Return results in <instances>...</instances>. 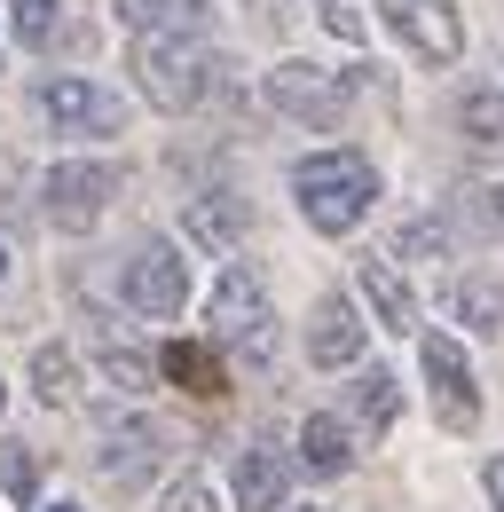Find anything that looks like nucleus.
Wrapping results in <instances>:
<instances>
[{"label":"nucleus","instance_id":"1","mask_svg":"<svg viewBox=\"0 0 504 512\" xmlns=\"http://www.w3.org/2000/svg\"><path fill=\"white\" fill-rule=\"evenodd\" d=\"M292 197H300L308 229L347 237V229L371 213L378 174H371V158H363V150H315V158H300V166H292Z\"/></svg>","mask_w":504,"mask_h":512},{"label":"nucleus","instance_id":"2","mask_svg":"<svg viewBox=\"0 0 504 512\" xmlns=\"http://www.w3.org/2000/svg\"><path fill=\"white\" fill-rule=\"evenodd\" d=\"M134 87L158 103V111H197L213 87H221V56H205L182 32H134Z\"/></svg>","mask_w":504,"mask_h":512},{"label":"nucleus","instance_id":"3","mask_svg":"<svg viewBox=\"0 0 504 512\" xmlns=\"http://www.w3.org/2000/svg\"><path fill=\"white\" fill-rule=\"evenodd\" d=\"M205 323H213V347L245 355V363H268L276 355V316H268V284L252 260H229L213 300H205Z\"/></svg>","mask_w":504,"mask_h":512},{"label":"nucleus","instance_id":"4","mask_svg":"<svg viewBox=\"0 0 504 512\" xmlns=\"http://www.w3.org/2000/svg\"><path fill=\"white\" fill-rule=\"evenodd\" d=\"M32 111H40L56 134H87V142L126 134V103L103 87V79H87V71H48V79L32 87Z\"/></svg>","mask_w":504,"mask_h":512},{"label":"nucleus","instance_id":"5","mask_svg":"<svg viewBox=\"0 0 504 512\" xmlns=\"http://www.w3.org/2000/svg\"><path fill=\"white\" fill-rule=\"evenodd\" d=\"M268 103H276L284 119H300V127H339V119L355 111V79L308 64V56H292V64L268 71Z\"/></svg>","mask_w":504,"mask_h":512},{"label":"nucleus","instance_id":"6","mask_svg":"<svg viewBox=\"0 0 504 512\" xmlns=\"http://www.w3.org/2000/svg\"><path fill=\"white\" fill-rule=\"evenodd\" d=\"M111 197H119V166H103V158H63L56 174L40 182V205H48V221L63 237H87L111 213Z\"/></svg>","mask_w":504,"mask_h":512},{"label":"nucleus","instance_id":"7","mask_svg":"<svg viewBox=\"0 0 504 512\" xmlns=\"http://www.w3.org/2000/svg\"><path fill=\"white\" fill-rule=\"evenodd\" d=\"M119 292H126V308H134V316H150V323H174V316L189 308V260L174 253L166 237H142V245L126 253Z\"/></svg>","mask_w":504,"mask_h":512},{"label":"nucleus","instance_id":"8","mask_svg":"<svg viewBox=\"0 0 504 512\" xmlns=\"http://www.w3.org/2000/svg\"><path fill=\"white\" fill-rule=\"evenodd\" d=\"M418 363H426V386H434V418L449 434H473V426H481V386L465 371V347L441 339V331H426V339H418Z\"/></svg>","mask_w":504,"mask_h":512},{"label":"nucleus","instance_id":"9","mask_svg":"<svg viewBox=\"0 0 504 512\" xmlns=\"http://www.w3.org/2000/svg\"><path fill=\"white\" fill-rule=\"evenodd\" d=\"M386 32L410 56H426V64H457L465 56V16L449 0H386Z\"/></svg>","mask_w":504,"mask_h":512},{"label":"nucleus","instance_id":"10","mask_svg":"<svg viewBox=\"0 0 504 512\" xmlns=\"http://www.w3.org/2000/svg\"><path fill=\"white\" fill-rule=\"evenodd\" d=\"M158 457H166V434L150 426V418H134V426H111L103 449H95V473H103V489H142L150 473H158Z\"/></svg>","mask_w":504,"mask_h":512},{"label":"nucleus","instance_id":"11","mask_svg":"<svg viewBox=\"0 0 504 512\" xmlns=\"http://www.w3.org/2000/svg\"><path fill=\"white\" fill-rule=\"evenodd\" d=\"M308 363L315 371H347V363H363V316H355V300H339V292H323L308 316Z\"/></svg>","mask_w":504,"mask_h":512},{"label":"nucleus","instance_id":"12","mask_svg":"<svg viewBox=\"0 0 504 512\" xmlns=\"http://www.w3.org/2000/svg\"><path fill=\"white\" fill-rule=\"evenodd\" d=\"M158 379H174L197 402H221L229 394V363H221L213 339H174V347H158Z\"/></svg>","mask_w":504,"mask_h":512},{"label":"nucleus","instance_id":"13","mask_svg":"<svg viewBox=\"0 0 504 512\" xmlns=\"http://www.w3.org/2000/svg\"><path fill=\"white\" fill-rule=\"evenodd\" d=\"M284 489H292V457L276 442H252L237 457V512H284Z\"/></svg>","mask_w":504,"mask_h":512},{"label":"nucleus","instance_id":"14","mask_svg":"<svg viewBox=\"0 0 504 512\" xmlns=\"http://www.w3.org/2000/svg\"><path fill=\"white\" fill-rule=\"evenodd\" d=\"M441 221H449V237L504 245V197H497V190H481V182H457V190L441 197Z\"/></svg>","mask_w":504,"mask_h":512},{"label":"nucleus","instance_id":"15","mask_svg":"<svg viewBox=\"0 0 504 512\" xmlns=\"http://www.w3.org/2000/svg\"><path fill=\"white\" fill-rule=\"evenodd\" d=\"M355 284H363V300H371V316L402 339V331H418V292L394 276V260H363L355 268Z\"/></svg>","mask_w":504,"mask_h":512},{"label":"nucleus","instance_id":"16","mask_svg":"<svg viewBox=\"0 0 504 512\" xmlns=\"http://www.w3.org/2000/svg\"><path fill=\"white\" fill-rule=\"evenodd\" d=\"M245 197H197L189 205V245H205V253H237V237H245Z\"/></svg>","mask_w":504,"mask_h":512},{"label":"nucleus","instance_id":"17","mask_svg":"<svg viewBox=\"0 0 504 512\" xmlns=\"http://www.w3.org/2000/svg\"><path fill=\"white\" fill-rule=\"evenodd\" d=\"M300 465L308 473H347L355 465V426L331 418V410H315L308 426H300Z\"/></svg>","mask_w":504,"mask_h":512},{"label":"nucleus","instance_id":"18","mask_svg":"<svg viewBox=\"0 0 504 512\" xmlns=\"http://www.w3.org/2000/svg\"><path fill=\"white\" fill-rule=\"evenodd\" d=\"M134 32H182V40H197L205 24H213V8L205 0H111Z\"/></svg>","mask_w":504,"mask_h":512},{"label":"nucleus","instance_id":"19","mask_svg":"<svg viewBox=\"0 0 504 512\" xmlns=\"http://www.w3.org/2000/svg\"><path fill=\"white\" fill-rule=\"evenodd\" d=\"M394 410H402V386L386 379V371H355V386H347V426L355 434H386Z\"/></svg>","mask_w":504,"mask_h":512},{"label":"nucleus","instance_id":"20","mask_svg":"<svg viewBox=\"0 0 504 512\" xmlns=\"http://www.w3.org/2000/svg\"><path fill=\"white\" fill-rule=\"evenodd\" d=\"M457 134H465V150L504 158V95H497V87H465V103H457Z\"/></svg>","mask_w":504,"mask_h":512},{"label":"nucleus","instance_id":"21","mask_svg":"<svg viewBox=\"0 0 504 512\" xmlns=\"http://www.w3.org/2000/svg\"><path fill=\"white\" fill-rule=\"evenodd\" d=\"M449 308H457L465 331L497 339V331H504V276H465V284H449Z\"/></svg>","mask_w":504,"mask_h":512},{"label":"nucleus","instance_id":"22","mask_svg":"<svg viewBox=\"0 0 504 512\" xmlns=\"http://www.w3.org/2000/svg\"><path fill=\"white\" fill-rule=\"evenodd\" d=\"M95 363H103V379L119 386V394H150V379H158V363H150L142 347H119V339H103Z\"/></svg>","mask_w":504,"mask_h":512},{"label":"nucleus","instance_id":"23","mask_svg":"<svg viewBox=\"0 0 504 512\" xmlns=\"http://www.w3.org/2000/svg\"><path fill=\"white\" fill-rule=\"evenodd\" d=\"M32 386H40V402H71V394H79V371H71V347H40V355H32Z\"/></svg>","mask_w":504,"mask_h":512},{"label":"nucleus","instance_id":"24","mask_svg":"<svg viewBox=\"0 0 504 512\" xmlns=\"http://www.w3.org/2000/svg\"><path fill=\"white\" fill-rule=\"evenodd\" d=\"M449 221H402L394 229V260H449Z\"/></svg>","mask_w":504,"mask_h":512},{"label":"nucleus","instance_id":"25","mask_svg":"<svg viewBox=\"0 0 504 512\" xmlns=\"http://www.w3.org/2000/svg\"><path fill=\"white\" fill-rule=\"evenodd\" d=\"M8 16H16V40H24V48H48V40L63 32L56 0H8Z\"/></svg>","mask_w":504,"mask_h":512},{"label":"nucleus","instance_id":"26","mask_svg":"<svg viewBox=\"0 0 504 512\" xmlns=\"http://www.w3.org/2000/svg\"><path fill=\"white\" fill-rule=\"evenodd\" d=\"M0 489H8L16 505H32V497H40V457H24L16 442H0Z\"/></svg>","mask_w":504,"mask_h":512},{"label":"nucleus","instance_id":"27","mask_svg":"<svg viewBox=\"0 0 504 512\" xmlns=\"http://www.w3.org/2000/svg\"><path fill=\"white\" fill-rule=\"evenodd\" d=\"M158 512H213V489L189 473V481H174V489H166V505H158Z\"/></svg>","mask_w":504,"mask_h":512},{"label":"nucleus","instance_id":"28","mask_svg":"<svg viewBox=\"0 0 504 512\" xmlns=\"http://www.w3.org/2000/svg\"><path fill=\"white\" fill-rule=\"evenodd\" d=\"M323 24H331V32H339V40H363V16H355V8H347V0H323Z\"/></svg>","mask_w":504,"mask_h":512},{"label":"nucleus","instance_id":"29","mask_svg":"<svg viewBox=\"0 0 504 512\" xmlns=\"http://www.w3.org/2000/svg\"><path fill=\"white\" fill-rule=\"evenodd\" d=\"M481 481H489V505L504 512V457H497V465H489V473H481Z\"/></svg>","mask_w":504,"mask_h":512},{"label":"nucleus","instance_id":"30","mask_svg":"<svg viewBox=\"0 0 504 512\" xmlns=\"http://www.w3.org/2000/svg\"><path fill=\"white\" fill-rule=\"evenodd\" d=\"M0 402H8V379H0Z\"/></svg>","mask_w":504,"mask_h":512},{"label":"nucleus","instance_id":"31","mask_svg":"<svg viewBox=\"0 0 504 512\" xmlns=\"http://www.w3.org/2000/svg\"><path fill=\"white\" fill-rule=\"evenodd\" d=\"M56 512H79V505H56Z\"/></svg>","mask_w":504,"mask_h":512},{"label":"nucleus","instance_id":"32","mask_svg":"<svg viewBox=\"0 0 504 512\" xmlns=\"http://www.w3.org/2000/svg\"><path fill=\"white\" fill-rule=\"evenodd\" d=\"M0 268H8V253H0Z\"/></svg>","mask_w":504,"mask_h":512},{"label":"nucleus","instance_id":"33","mask_svg":"<svg viewBox=\"0 0 504 512\" xmlns=\"http://www.w3.org/2000/svg\"><path fill=\"white\" fill-rule=\"evenodd\" d=\"M308 512H315V505H308Z\"/></svg>","mask_w":504,"mask_h":512}]
</instances>
